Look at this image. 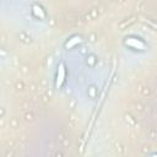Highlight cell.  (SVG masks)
Returning a JSON list of instances; mask_svg holds the SVG:
<instances>
[{
  "label": "cell",
  "mask_w": 157,
  "mask_h": 157,
  "mask_svg": "<svg viewBox=\"0 0 157 157\" xmlns=\"http://www.w3.org/2000/svg\"><path fill=\"white\" fill-rule=\"evenodd\" d=\"M80 42H81V37H80V36H74L72 38H70V39L66 42L65 48H66V49H71L72 47H75V45L78 44Z\"/></svg>",
  "instance_id": "3"
},
{
  "label": "cell",
  "mask_w": 157,
  "mask_h": 157,
  "mask_svg": "<svg viewBox=\"0 0 157 157\" xmlns=\"http://www.w3.org/2000/svg\"><path fill=\"white\" fill-rule=\"evenodd\" d=\"M64 80H65V66L63 63H60L56 71V87H60Z\"/></svg>",
  "instance_id": "2"
},
{
  "label": "cell",
  "mask_w": 157,
  "mask_h": 157,
  "mask_svg": "<svg viewBox=\"0 0 157 157\" xmlns=\"http://www.w3.org/2000/svg\"><path fill=\"white\" fill-rule=\"evenodd\" d=\"M32 12H33V15H36L37 17H44V11H43V9L40 7V6H38V5H33L32 6Z\"/></svg>",
  "instance_id": "4"
},
{
  "label": "cell",
  "mask_w": 157,
  "mask_h": 157,
  "mask_svg": "<svg viewBox=\"0 0 157 157\" xmlns=\"http://www.w3.org/2000/svg\"><path fill=\"white\" fill-rule=\"evenodd\" d=\"M125 44L131 47V48H134V49H140V50L145 49V43L141 42L140 39H136V38H126Z\"/></svg>",
  "instance_id": "1"
}]
</instances>
